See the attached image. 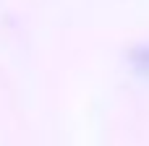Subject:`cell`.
Masks as SVG:
<instances>
[{
  "label": "cell",
  "mask_w": 149,
  "mask_h": 146,
  "mask_svg": "<svg viewBox=\"0 0 149 146\" xmlns=\"http://www.w3.org/2000/svg\"><path fill=\"white\" fill-rule=\"evenodd\" d=\"M131 68L139 76L149 78V44H141V47H134L131 50Z\"/></svg>",
  "instance_id": "obj_1"
}]
</instances>
